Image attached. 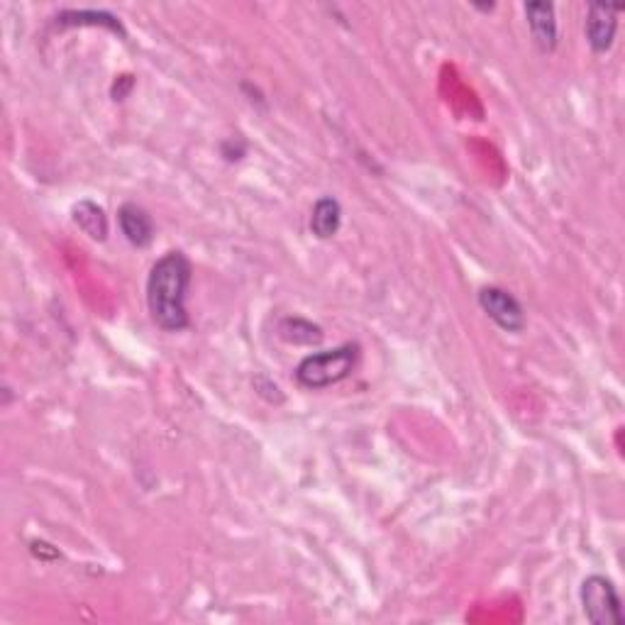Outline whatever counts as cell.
Masks as SVG:
<instances>
[{
  "instance_id": "obj_1",
  "label": "cell",
  "mask_w": 625,
  "mask_h": 625,
  "mask_svg": "<svg viewBox=\"0 0 625 625\" xmlns=\"http://www.w3.org/2000/svg\"><path fill=\"white\" fill-rule=\"evenodd\" d=\"M191 274V262L179 250H171L154 262L147 279V308L157 328L167 333H179L188 328L186 293Z\"/></svg>"
},
{
  "instance_id": "obj_2",
  "label": "cell",
  "mask_w": 625,
  "mask_h": 625,
  "mask_svg": "<svg viewBox=\"0 0 625 625\" xmlns=\"http://www.w3.org/2000/svg\"><path fill=\"white\" fill-rule=\"evenodd\" d=\"M359 362V345L357 342H347V345L335 347V350L315 352L301 359L296 367L298 384L306 389H328V386L340 384L355 372Z\"/></svg>"
},
{
  "instance_id": "obj_3",
  "label": "cell",
  "mask_w": 625,
  "mask_h": 625,
  "mask_svg": "<svg viewBox=\"0 0 625 625\" xmlns=\"http://www.w3.org/2000/svg\"><path fill=\"white\" fill-rule=\"evenodd\" d=\"M582 608L586 621L594 625H623L621 596L611 579L591 574L582 582Z\"/></svg>"
},
{
  "instance_id": "obj_4",
  "label": "cell",
  "mask_w": 625,
  "mask_h": 625,
  "mask_svg": "<svg viewBox=\"0 0 625 625\" xmlns=\"http://www.w3.org/2000/svg\"><path fill=\"white\" fill-rule=\"evenodd\" d=\"M477 301L481 311L506 333H523L525 325H528L521 301L513 293L499 289V286H484L479 291Z\"/></svg>"
},
{
  "instance_id": "obj_5",
  "label": "cell",
  "mask_w": 625,
  "mask_h": 625,
  "mask_svg": "<svg viewBox=\"0 0 625 625\" xmlns=\"http://www.w3.org/2000/svg\"><path fill=\"white\" fill-rule=\"evenodd\" d=\"M618 13H621V8H613V5H589L584 32L586 42L596 54H606L613 47L618 30Z\"/></svg>"
},
{
  "instance_id": "obj_6",
  "label": "cell",
  "mask_w": 625,
  "mask_h": 625,
  "mask_svg": "<svg viewBox=\"0 0 625 625\" xmlns=\"http://www.w3.org/2000/svg\"><path fill=\"white\" fill-rule=\"evenodd\" d=\"M525 18H528L530 35L540 52L550 54L557 47V20L555 5L552 3H528L525 5Z\"/></svg>"
},
{
  "instance_id": "obj_7",
  "label": "cell",
  "mask_w": 625,
  "mask_h": 625,
  "mask_svg": "<svg viewBox=\"0 0 625 625\" xmlns=\"http://www.w3.org/2000/svg\"><path fill=\"white\" fill-rule=\"evenodd\" d=\"M118 223L123 230L125 240L132 247H149L154 240V223L149 218V213L137 203H125L118 210Z\"/></svg>"
},
{
  "instance_id": "obj_8",
  "label": "cell",
  "mask_w": 625,
  "mask_h": 625,
  "mask_svg": "<svg viewBox=\"0 0 625 625\" xmlns=\"http://www.w3.org/2000/svg\"><path fill=\"white\" fill-rule=\"evenodd\" d=\"M342 223V206L333 196H323L315 201L311 213V232L318 240H330L337 235Z\"/></svg>"
},
{
  "instance_id": "obj_9",
  "label": "cell",
  "mask_w": 625,
  "mask_h": 625,
  "mask_svg": "<svg viewBox=\"0 0 625 625\" xmlns=\"http://www.w3.org/2000/svg\"><path fill=\"white\" fill-rule=\"evenodd\" d=\"M71 220L79 225V230H84L91 240L103 242L108 237V218H105V210L93 201H79L71 208Z\"/></svg>"
},
{
  "instance_id": "obj_10",
  "label": "cell",
  "mask_w": 625,
  "mask_h": 625,
  "mask_svg": "<svg viewBox=\"0 0 625 625\" xmlns=\"http://www.w3.org/2000/svg\"><path fill=\"white\" fill-rule=\"evenodd\" d=\"M281 340L293 342V345H318L323 340V330L313 325L311 320L303 318H286L279 325Z\"/></svg>"
},
{
  "instance_id": "obj_11",
  "label": "cell",
  "mask_w": 625,
  "mask_h": 625,
  "mask_svg": "<svg viewBox=\"0 0 625 625\" xmlns=\"http://www.w3.org/2000/svg\"><path fill=\"white\" fill-rule=\"evenodd\" d=\"M57 22H59V27H64V25H103V27H108V30L118 32L120 37H125V27L108 13H62L57 18Z\"/></svg>"
}]
</instances>
